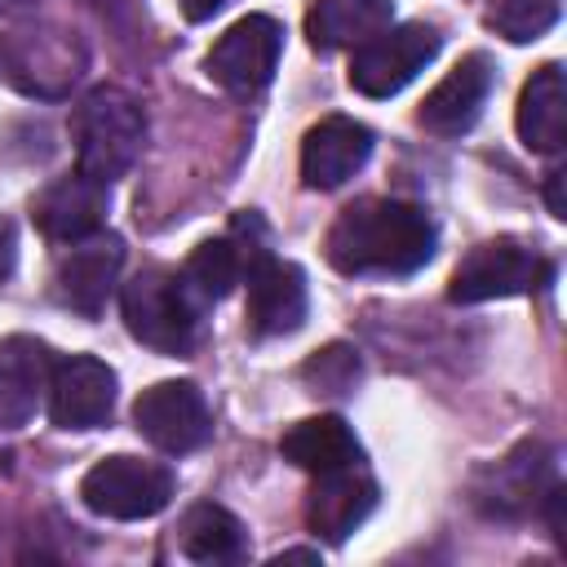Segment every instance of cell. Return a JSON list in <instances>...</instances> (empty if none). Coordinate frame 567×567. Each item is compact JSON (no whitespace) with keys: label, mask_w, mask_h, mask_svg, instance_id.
<instances>
[{"label":"cell","mask_w":567,"mask_h":567,"mask_svg":"<svg viewBox=\"0 0 567 567\" xmlns=\"http://www.w3.org/2000/svg\"><path fill=\"white\" fill-rule=\"evenodd\" d=\"M177 545L190 563H239L248 554L244 523L213 501L186 509V518L177 527Z\"/></svg>","instance_id":"21"},{"label":"cell","mask_w":567,"mask_h":567,"mask_svg":"<svg viewBox=\"0 0 567 567\" xmlns=\"http://www.w3.org/2000/svg\"><path fill=\"white\" fill-rule=\"evenodd\" d=\"M13 266H18V230L9 217H0V284L13 275Z\"/></svg>","instance_id":"25"},{"label":"cell","mask_w":567,"mask_h":567,"mask_svg":"<svg viewBox=\"0 0 567 567\" xmlns=\"http://www.w3.org/2000/svg\"><path fill=\"white\" fill-rule=\"evenodd\" d=\"M80 501L97 518H115V523L155 518L173 501V470L159 461H142V456L120 452V456L97 461L80 478Z\"/></svg>","instance_id":"5"},{"label":"cell","mask_w":567,"mask_h":567,"mask_svg":"<svg viewBox=\"0 0 567 567\" xmlns=\"http://www.w3.org/2000/svg\"><path fill=\"white\" fill-rule=\"evenodd\" d=\"M124 328L133 341H142L155 354H190L199 332V301L182 284L177 270H137L120 292Z\"/></svg>","instance_id":"3"},{"label":"cell","mask_w":567,"mask_h":567,"mask_svg":"<svg viewBox=\"0 0 567 567\" xmlns=\"http://www.w3.org/2000/svg\"><path fill=\"white\" fill-rule=\"evenodd\" d=\"M439 230L421 204L408 199H359L332 221L323 252L328 266L350 279L412 275L434 257Z\"/></svg>","instance_id":"1"},{"label":"cell","mask_w":567,"mask_h":567,"mask_svg":"<svg viewBox=\"0 0 567 567\" xmlns=\"http://www.w3.org/2000/svg\"><path fill=\"white\" fill-rule=\"evenodd\" d=\"M558 13H563V0H492L487 27L509 44H532L558 22Z\"/></svg>","instance_id":"23"},{"label":"cell","mask_w":567,"mask_h":567,"mask_svg":"<svg viewBox=\"0 0 567 567\" xmlns=\"http://www.w3.org/2000/svg\"><path fill=\"white\" fill-rule=\"evenodd\" d=\"M372 155V128L350 115H328L301 137V182L310 190L346 186Z\"/></svg>","instance_id":"16"},{"label":"cell","mask_w":567,"mask_h":567,"mask_svg":"<svg viewBox=\"0 0 567 567\" xmlns=\"http://www.w3.org/2000/svg\"><path fill=\"white\" fill-rule=\"evenodd\" d=\"M284 53V27L270 13H248L221 31V40L208 49L204 71L235 97H252L275 80Z\"/></svg>","instance_id":"8"},{"label":"cell","mask_w":567,"mask_h":567,"mask_svg":"<svg viewBox=\"0 0 567 567\" xmlns=\"http://www.w3.org/2000/svg\"><path fill=\"white\" fill-rule=\"evenodd\" d=\"M545 199H549V213H554V217H567V204H563V168H549Z\"/></svg>","instance_id":"26"},{"label":"cell","mask_w":567,"mask_h":567,"mask_svg":"<svg viewBox=\"0 0 567 567\" xmlns=\"http://www.w3.org/2000/svg\"><path fill=\"white\" fill-rule=\"evenodd\" d=\"M115 408V372L93 354H62L49 372V416L58 430H97Z\"/></svg>","instance_id":"11"},{"label":"cell","mask_w":567,"mask_h":567,"mask_svg":"<svg viewBox=\"0 0 567 567\" xmlns=\"http://www.w3.org/2000/svg\"><path fill=\"white\" fill-rule=\"evenodd\" d=\"M106 204H111V186L75 168L71 177H58L35 195L31 217L49 244H80L106 226Z\"/></svg>","instance_id":"12"},{"label":"cell","mask_w":567,"mask_h":567,"mask_svg":"<svg viewBox=\"0 0 567 567\" xmlns=\"http://www.w3.org/2000/svg\"><path fill=\"white\" fill-rule=\"evenodd\" d=\"M244 279H248V332L252 337H288L306 323L310 292L301 266L275 257L266 244L248 239L244 248Z\"/></svg>","instance_id":"7"},{"label":"cell","mask_w":567,"mask_h":567,"mask_svg":"<svg viewBox=\"0 0 567 567\" xmlns=\"http://www.w3.org/2000/svg\"><path fill=\"white\" fill-rule=\"evenodd\" d=\"M146 137V115L133 93L115 84H97L80 97L71 111V142H75V168L97 182H115L133 168Z\"/></svg>","instance_id":"2"},{"label":"cell","mask_w":567,"mask_h":567,"mask_svg":"<svg viewBox=\"0 0 567 567\" xmlns=\"http://www.w3.org/2000/svg\"><path fill=\"white\" fill-rule=\"evenodd\" d=\"M554 456L545 443H518L509 456L487 465L474 483V505L487 518H527L554 487Z\"/></svg>","instance_id":"10"},{"label":"cell","mask_w":567,"mask_h":567,"mask_svg":"<svg viewBox=\"0 0 567 567\" xmlns=\"http://www.w3.org/2000/svg\"><path fill=\"white\" fill-rule=\"evenodd\" d=\"M49 372L53 354L35 337H4L0 341V425L22 430L40 399L49 394Z\"/></svg>","instance_id":"17"},{"label":"cell","mask_w":567,"mask_h":567,"mask_svg":"<svg viewBox=\"0 0 567 567\" xmlns=\"http://www.w3.org/2000/svg\"><path fill=\"white\" fill-rule=\"evenodd\" d=\"M439 27L430 22H399L377 31L372 40L354 44L350 58V89L363 97H394L403 93L434 58H439Z\"/></svg>","instance_id":"6"},{"label":"cell","mask_w":567,"mask_h":567,"mask_svg":"<svg viewBox=\"0 0 567 567\" xmlns=\"http://www.w3.org/2000/svg\"><path fill=\"white\" fill-rule=\"evenodd\" d=\"M270 563H319V549H284Z\"/></svg>","instance_id":"28"},{"label":"cell","mask_w":567,"mask_h":567,"mask_svg":"<svg viewBox=\"0 0 567 567\" xmlns=\"http://www.w3.org/2000/svg\"><path fill=\"white\" fill-rule=\"evenodd\" d=\"M554 275V266L523 239L501 235L487 244H474L461 266L452 270L447 297L456 306H478V301H501V297H523L536 292L545 279Z\"/></svg>","instance_id":"4"},{"label":"cell","mask_w":567,"mask_h":567,"mask_svg":"<svg viewBox=\"0 0 567 567\" xmlns=\"http://www.w3.org/2000/svg\"><path fill=\"white\" fill-rule=\"evenodd\" d=\"M182 275V284L190 288V297L199 301V306H208V301H221L239 279H244V244L230 235V239H204L190 257H186V266L177 270Z\"/></svg>","instance_id":"22"},{"label":"cell","mask_w":567,"mask_h":567,"mask_svg":"<svg viewBox=\"0 0 567 567\" xmlns=\"http://www.w3.org/2000/svg\"><path fill=\"white\" fill-rule=\"evenodd\" d=\"M359 377H363L359 350H350V346H341V341L315 350V354L301 363V381H306L315 394H328V399L350 394V390L359 385Z\"/></svg>","instance_id":"24"},{"label":"cell","mask_w":567,"mask_h":567,"mask_svg":"<svg viewBox=\"0 0 567 567\" xmlns=\"http://www.w3.org/2000/svg\"><path fill=\"white\" fill-rule=\"evenodd\" d=\"M518 142L536 155H558L567 142V84H563V66L545 62L540 71H532V80L518 93Z\"/></svg>","instance_id":"18"},{"label":"cell","mask_w":567,"mask_h":567,"mask_svg":"<svg viewBox=\"0 0 567 567\" xmlns=\"http://www.w3.org/2000/svg\"><path fill=\"white\" fill-rule=\"evenodd\" d=\"M279 452H284V461H292L306 474H328V470L363 461V447L341 416H306V421L288 425L279 439Z\"/></svg>","instance_id":"19"},{"label":"cell","mask_w":567,"mask_h":567,"mask_svg":"<svg viewBox=\"0 0 567 567\" xmlns=\"http://www.w3.org/2000/svg\"><path fill=\"white\" fill-rule=\"evenodd\" d=\"M71 252L58 261V297L62 306H71L84 319H97L106 310L111 288L120 284V266H124V239L120 235H89L80 244H66Z\"/></svg>","instance_id":"13"},{"label":"cell","mask_w":567,"mask_h":567,"mask_svg":"<svg viewBox=\"0 0 567 567\" xmlns=\"http://www.w3.org/2000/svg\"><path fill=\"white\" fill-rule=\"evenodd\" d=\"M487 97H492V62L483 53H470L425 93L416 120L434 137H461L478 124Z\"/></svg>","instance_id":"15"},{"label":"cell","mask_w":567,"mask_h":567,"mask_svg":"<svg viewBox=\"0 0 567 567\" xmlns=\"http://www.w3.org/2000/svg\"><path fill=\"white\" fill-rule=\"evenodd\" d=\"M394 22V0H315L306 13V40L323 53L372 40Z\"/></svg>","instance_id":"20"},{"label":"cell","mask_w":567,"mask_h":567,"mask_svg":"<svg viewBox=\"0 0 567 567\" xmlns=\"http://www.w3.org/2000/svg\"><path fill=\"white\" fill-rule=\"evenodd\" d=\"M27 4H35V0H0V9H4V13H13V9H27Z\"/></svg>","instance_id":"29"},{"label":"cell","mask_w":567,"mask_h":567,"mask_svg":"<svg viewBox=\"0 0 567 567\" xmlns=\"http://www.w3.org/2000/svg\"><path fill=\"white\" fill-rule=\"evenodd\" d=\"M133 425L151 447L168 456H186L213 434L208 403L190 381H155L151 390H142L133 403Z\"/></svg>","instance_id":"9"},{"label":"cell","mask_w":567,"mask_h":567,"mask_svg":"<svg viewBox=\"0 0 567 567\" xmlns=\"http://www.w3.org/2000/svg\"><path fill=\"white\" fill-rule=\"evenodd\" d=\"M221 4L226 0H182V13H186V22H208Z\"/></svg>","instance_id":"27"},{"label":"cell","mask_w":567,"mask_h":567,"mask_svg":"<svg viewBox=\"0 0 567 567\" xmlns=\"http://www.w3.org/2000/svg\"><path fill=\"white\" fill-rule=\"evenodd\" d=\"M377 509V478L359 465H341L328 474H315V487L306 496V527L328 540L341 545L368 514Z\"/></svg>","instance_id":"14"}]
</instances>
